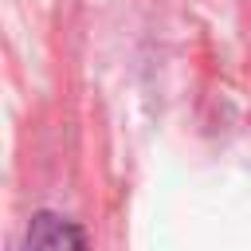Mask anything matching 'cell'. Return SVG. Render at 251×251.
I'll return each instance as SVG.
<instances>
[{"label": "cell", "instance_id": "6da1fadb", "mask_svg": "<svg viewBox=\"0 0 251 251\" xmlns=\"http://www.w3.org/2000/svg\"><path fill=\"white\" fill-rule=\"evenodd\" d=\"M24 251H86V239L71 220L55 216V212H39L27 224Z\"/></svg>", "mask_w": 251, "mask_h": 251}]
</instances>
